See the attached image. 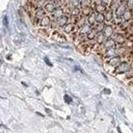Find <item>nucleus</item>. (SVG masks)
I'll list each match as a JSON object with an SVG mask.
<instances>
[{
    "instance_id": "1",
    "label": "nucleus",
    "mask_w": 133,
    "mask_h": 133,
    "mask_svg": "<svg viewBox=\"0 0 133 133\" xmlns=\"http://www.w3.org/2000/svg\"><path fill=\"white\" fill-rule=\"evenodd\" d=\"M133 68V61L131 59H127V60H122V62L114 68L113 74L115 75H121V74H127L131 69Z\"/></svg>"
},
{
    "instance_id": "2",
    "label": "nucleus",
    "mask_w": 133,
    "mask_h": 133,
    "mask_svg": "<svg viewBox=\"0 0 133 133\" xmlns=\"http://www.w3.org/2000/svg\"><path fill=\"white\" fill-rule=\"evenodd\" d=\"M51 25H52V20L49 15H46L37 23V26L39 27V29H49V28H51Z\"/></svg>"
},
{
    "instance_id": "3",
    "label": "nucleus",
    "mask_w": 133,
    "mask_h": 133,
    "mask_svg": "<svg viewBox=\"0 0 133 133\" xmlns=\"http://www.w3.org/2000/svg\"><path fill=\"white\" fill-rule=\"evenodd\" d=\"M111 38L115 42L116 46H125L127 39H126V36L119 32H114V34L111 36Z\"/></svg>"
},
{
    "instance_id": "4",
    "label": "nucleus",
    "mask_w": 133,
    "mask_h": 133,
    "mask_svg": "<svg viewBox=\"0 0 133 133\" xmlns=\"http://www.w3.org/2000/svg\"><path fill=\"white\" fill-rule=\"evenodd\" d=\"M126 2L127 1H122V4L113 11L114 14V18H117V19H122L123 15L125 14L126 9H127V6H126Z\"/></svg>"
},
{
    "instance_id": "5",
    "label": "nucleus",
    "mask_w": 133,
    "mask_h": 133,
    "mask_svg": "<svg viewBox=\"0 0 133 133\" xmlns=\"http://www.w3.org/2000/svg\"><path fill=\"white\" fill-rule=\"evenodd\" d=\"M104 61H105V63H106L107 65L113 66V68H116V66L122 62V57H119V56H114V57H111V58L105 59Z\"/></svg>"
},
{
    "instance_id": "6",
    "label": "nucleus",
    "mask_w": 133,
    "mask_h": 133,
    "mask_svg": "<svg viewBox=\"0 0 133 133\" xmlns=\"http://www.w3.org/2000/svg\"><path fill=\"white\" fill-rule=\"evenodd\" d=\"M114 32H115V31H114V26H113V25H111V24H105V27H104L102 33H103L107 38L111 37V36L114 34Z\"/></svg>"
},
{
    "instance_id": "7",
    "label": "nucleus",
    "mask_w": 133,
    "mask_h": 133,
    "mask_svg": "<svg viewBox=\"0 0 133 133\" xmlns=\"http://www.w3.org/2000/svg\"><path fill=\"white\" fill-rule=\"evenodd\" d=\"M43 8H44V10L46 11L47 15H51L56 9V6L54 4V1H47Z\"/></svg>"
},
{
    "instance_id": "8",
    "label": "nucleus",
    "mask_w": 133,
    "mask_h": 133,
    "mask_svg": "<svg viewBox=\"0 0 133 133\" xmlns=\"http://www.w3.org/2000/svg\"><path fill=\"white\" fill-rule=\"evenodd\" d=\"M114 56H117L116 55V47L115 48H111V49H108L107 51H105L102 55L103 59H108V58H111V57H114Z\"/></svg>"
},
{
    "instance_id": "9",
    "label": "nucleus",
    "mask_w": 133,
    "mask_h": 133,
    "mask_svg": "<svg viewBox=\"0 0 133 133\" xmlns=\"http://www.w3.org/2000/svg\"><path fill=\"white\" fill-rule=\"evenodd\" d=\"M86 24V17H84V16H80V17H78L77 19H76V22H75V28L76 29H79V28H81L82 26H84Z\"/></svg>"
},
{
    "instance_id": "10",
    "label": "nucleus",
    "mask_w": 133,
    "mask_h": 133,
    "mask_svg": "<svg viewBox=\"0 0 133 133\" xmlns=\"http://www.w3.org/2000/svg\"><path fill=\"white\" fill-rule=\"evenodd\" d=\"M77 29L75 28V25L72 24V23H68L63 28H62V31L65 33V34H73Z\"/></svg>"
},
{
    "instance_id": "11",
    "label": "nucleus",
    "mask_w": 133,
    "mask_h": 133,
    "mask_svg": "<svg viewBox=\"0 0 133 133\" xmlns=\"http://www.w3.org/2000/svg\"><path fill=\"white\" fill-rule=\"evenodd\" d=\"M104 17H105V21L106 22H112L113 19H114V14L112 10H110L109 8H107V10L104 12Z\"/></svg>"
},
{
    "instance_id": "12",
    "label": "nucleus",
    "mask_w": 133,
    "mask_h": 133,
    "mask_svg": "<svg viewBox=\"0 0 133 133\" xmlns=\"http://www.w3.org/2000/svg\"><path fill=\"white\" fill-rule=\"evenodd\" d=\"M107 39V37L102 33V32H100V33H98V35H97V37H96V39H95V42H96V45H97V47L98 46H100V45H102L105 41Z\"/></svg>"
},
{
    "instance_id": "13",
    "label": "nucleus",
    "mask_w": 133,
    "mask_h": 133,
    "mask_svg": "<svg viewBox=\"0 0 133 133\" xmlns=\"http://www.w3.org/2000/svg\"><path fill=\"white\" fill-rule=\"evenodd\" d=\"M122 19H123L124 21H126V22H130L131 20H133V11L130 10V9H126V11H125V14L123 15Z\"/></svg>"
},
{
    "instance_id": "14",
    "label": "nucleus",
    "mask_w": 133,
    "mask_h": 133,
    "mask_svg": "<svg viewBox=\"0 0 133 133\" xmlns=\"http://www.w3.org/2000/svg\"><path fill=\"white\" fill-rule=\"evenodd\" d=\"M86 23H87L88 25H90L91 27H94V26L97 24V23H96V18H95V11L91 12L89 16L86 17Z\"/></svg>"
},
{
    "instance_id": "15",
    "label": "nucleus",
    "mask_w": 133,
    "mask_h": 133,
    "mask_svg": "<svg viewBox=\"0 0 133 133\" xmlns=\"http://www.w3.org/2000/svg\"><path fill=\"white\" fill-rule=\"evenodd\" d=\"M97 35H98V32H97L95 29H91V31L85 36V38H86L87 42H91V41H95V39H96Z\"/></svg>"
},
{
    "instance_id": "16",
    "label": "nucleus",
    "mask_w": 133,
    "mask_h": 133,
    "mask_svg": "<svg viewBox=\"0 0 133 133\" xmlns=\"http://www.w3.org/2000/svg\"><path fill=\"white\" fill-rule=\"evenodd\" d=\"M95 18H96V23H97V24H103V23H105V17H104V14H98V12H95Z\"/></svg>"
},
{
    "instance_id": "17",
    "label": "nucleus",
    "mask_w": 133,
    "mask_h": 133,
    "mask_svg": "<svg viewBox=\"0 0 133 133\" xmlns=\"http://www.w3.org/2000/svg\"><path fill=\"white\" fill-rule=\"evenodd\" d=\"M91 12H94V9L91 6H88V7H84V8H81V15L84 16V17H87L89 16Z\"/></svg>"
},
{
    "instance_id": "18",
    "label": "nucleus",
    "mask_w": 133,
    "mask_h": 133,
    "mask_svg": "<svg viewBox=\"0 0 133 133\" xmlns=\"http://www.w3.org/2000/svg\"><path fill=\"white\" fill-rule=\"evenodd\" d=\"M121 4H122V1H111V2H110V6H109L108 8H109L110 10L114 11Z\"/></svg>"
},
{
    "instance_id": "19",
    "label": "nucleus",
    "mask_w": 133,
    "mask_h": 133,
    "mask_svg": "<svg viewBox=\"0 0 133 133\" xmlns=\"http://www.w3.org/2000/svg\"><path fill=\"white\" fill-rule=\"evenodd\" d=\"M104 27H105V23H103V24H96V25L92 27V29H95L98 33H100V32L103 31Z\"/></svg>"
},
{
    "instance_id": "20",
    "label": "nucleus",
    "mask_w": 133,
    "mask_h": 133,
    "mask_svg": "<svg viewBox=\"0 0 133 133\" xmlns=\"http://www.w3.org/2000/svg\"><path fill=\"white\" fill-rule=\"evenodd\" d=\"M64 99H65V102H66V103H71V102H72V99H71L70 97H68V96H65Z\"/></svg>"
}]
</instances>
